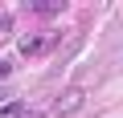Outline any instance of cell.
<instances>
[{
  "label": "cell",
  "instance_id": "obj_1",
  "mask_svg": "<svg viewBox=\"0 0 123 118\" xmlns=\"http://www.w3.org/2000/svg\"><path fill=\"white\" fill-rule=\"evenodd\" d=\"M53 45H57V37H53V33H49V37H45V33H33V37H25L17 49H21V57H41V53H49Z\"/></svg>",
  "mask_w": 123,
  "mask_h": 118
},
{
  "label": "cell",
  "instance_id": "obj_2",
  "mask_svg": "<svg viewBox=\"0 0 123 118\" xmlns=\"http://www.w3.org/2000/svg\"><path fill=\"white\" fill-rule=\"evenodd\" d=\"M0 118H45V114L33 110V106H25V102H4L0 106Z\"/></svg>",
  "mask_w": 123,
  "mask_h": 118
},
{
  "label": "cell",
  "instance_id": "obj_3",
  "mask_svg": "<svg viewBox=\"0 0 123 118\" xmlns=\"http://www.w3.org/2000/svg\"><path fill=\"white\" fill-rule=\"evenodd\" d=\"M78 102H82V90H70V94H62V98H57L53 110H57V114H70V110H78Z\"/></svg>",
  "mask_w": 123,
  "mask_h": 118
},
{
  "label": "cell",
  "instance_id": "obj_4",
  "mask_svg": "<svg viewBox=\"0 0 123 118\" xmlns=\"http://www.w3.org/2000/svg\"><path fill=\"white\" fill-rule=\"evenodd\" d=\"M25 8H33V12H45V16H49V12H62L66 4H62V0H29Z\"/></svg>",
  "mask_w": 123,
  "mask_h": 118
},
{
  "label": "cell",
  "instance_id": "obj_5",
  "mask_svg": "<svg viewBox=\"0 0 123 118\" xmlns=\"http://www.w3.org/2000/svg\"><path fill=\"white\" fill-rule=\"evenodd\" d=\"M8 69H12V57H4V61H0V77H8Z\"/></svg>",
  "mask_w": 123,
  "mask_h": 118
}]
</instances>
